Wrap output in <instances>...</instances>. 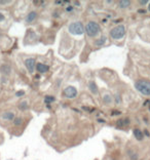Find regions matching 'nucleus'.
<instances>
[{"instance_id":"2eb2a0df","label":"nucleus","mask_w":150,"mask_h":160,"mask_svg":"<svg viewBox=\"0 0 150 160\" xmlns=\"http://www.w3.org/2000/svg\"><path fill=\"white\" fill-rule=\"evenodd\" d=\"M118 5L120 8H126V7H128L131 5V1H128V0H120L118 2Z\"/></svg>"},{"instance_id":"6e6552de","label":"nucleus","mask_w":150,"mask_h":160,"mask_svg":"<svg viewBox=\"0 0 150 160\" xmlns=\"http://www.w3.org/2000/svg\"><path fill=\"white\" fill-rule=\"evenodd\" d=\"M0 72L3 74V75H9L10 74V72H11V68H10V66L9 65H7V64H3V65H1L0 66Z\"/></svg>"},{"instance_id":"f3484780","label":"nucleus","mask_w":150,"mask_h":160,"mask_svg":"<svg viewBox=\"0 0 150 160\" xmlns=\"http://www.w3.org/2000/svg\"><path fill=\"white\" fill-rule=\"evenodd\" d=\"M23 121H24V119L22 117H16L13 119V124L16 126H20V125L23 124Z\"/></svg>"},{"instance_id":"4468645a","label":"nucleus","mask_w":150,"mask_h":160,"mask_svg":"<svg viewBox=\"0 0 150 160\" xmlns=\"http://www.w3.org/2000/svg\"><path fill=\"white\" fill-rule=\"evenodd\" d=\"M2 118L5 120L11 121V120L15 119V113H13V112H4V113L2 114Z\"/></svg>"},{"instance_id":"6ab92c4d","label":"nucleus","mask_w":150,"mask_h":160,"mask_svg":"<svg viewBox=\"0 0 150 160\" xmlns=\"http://www.w3.org/2000/svg\"><path fill=\"white\" fill-rule=\"evenodd\" d=\"M55 97H53V96H47L45 98H44V103L45 104H51V103H53L55 102Z\"/></svg>"},{"instance_id":"5701e85b","label":"nucleus","mask_w":150,"mask_h":160,"mask_svg":"<svg viewBox=\"0 0 150 160\" xmlns=\"http://www.w3.org/2000/svg\"><path fill=\"white\" fill-rule=\"evenodd\" d=\"M139 3H140V5H145V4H147L148 3V1L147 0H144V1H142L141 0V1H139Z\"/></svg>"},{"instance_id":"f8f14e48","label":"nucleus","mask_w":150,"mask_h":160,"mask_svg":"<svg viewBox=\"0 0 150 160\" xmlns=\"http://www.w3.org/2000/svg\"><path fill=\"white\" fill-rule=\"evenodd\" d=\"M131 123L130 119L128 118H124V119H119L117 121V127H120V128H124V126H128Z\"/></svg>"},{"instance_id":"4be33fe9","label":"nucleus","mask_w":150,"mask_h":160,"mask_svg":"<svg viewBox=\"0 0 150 160\" xmlns=\"http://www.w3.org/2000/svg\"><path fill=\"white\" fill-rule=\"evenodd\" d=\"M4 20H5L4 14H3V13L0 12V22H3V21H4Z\"/></svg>"},{"instance_id":"423d86ee","label":"nucleus","mask_w":150,"mask_h":160,"mask_svg":"<svg viewBox=\"0 0 150 160\" xmlns=\"http://www.w3.org/2000/svg\"><path fill=\"white\" fill-rule=\"evenodd\" d=\"M25 66H26V68L28 69V71L30 72V73H33L34 70H35V68H36L35 59H33V58L27 59V60L25 61Z\"/></svg>"},{"instance_id":"ddd939ff","label":"nucleus","mask_w":150,"mask_h":160,"mask_svg":"<svg viewBox=\"0 0 150 160\" xmlns=\"http://www.w3.org/2000/svg\"><path fill=\"white\" fill-rule=\"evenodd\" d=\"M88 87H90V90L92 91V93H94V94H98V93H99V89H98V86H97V84H96V82L91 81V82L88 83Z\"/></svg>"},{"instance_id":"393cba45","label":"nucleus","mask_w":150,"mask_h":160,"mask_svg":"<svg viewBox=\"0 0 150 160\" xmlns=\"http://www.w3.org/2000/svg\"><path fill=\"white\" fill-rule=\"evenodd\" d=\"M119 114H120V112H119V111H113L112 115H119Z\"/></svg>"},{"instance_id":"cd10ccee","label":"nucleus","mask_w":150,"mask_h":160,"mask_svg":"<svg viewBox=\"0 0 150 160\" xmlns=\"http://www.w3.org/2000/svg\"><path fill=\"white\" fill-rule=\"evenodd\" d=\"M148 9H149V11H150V3H149V5H148Z\"/></svg>"},{"instance_id":"a211bd4d","label":"nucleus","mask_w":150,"mask_h":160,"mask_svg":"<svg viewBox=\"0 0 150 160\" xmlns=\"http://www.w3.org/2000/svg\"><path fill=\"white\" fill-rule=\"evenodd\" d=\"M19 108H20V110H22V111L27 110L28 109V102H27V101H23V102H21L20 105H19Z\"/></svg>"},{"instance_id":"412c9836","label":"nucleus","mask_w":150,"mask_h":160,"mask_svg":"<svg viewBox=\"0 0 150 160\" xmlns=\"http://www.w3.org/2000/svg\"><path fill=\"white\" fill-rule=\"evenodd\" d=\"M25 94V91L24 90H20V91H17L16 92V97H19V98H20V97H22V96H24Z\"/></svg>"},{"instance_id":"0eeeda50","label":"nucleus","mask_w":150,"mask_h":160,"mask_svg":"<svg viewBox=\"0 0 150 160\" xmlns=\"http://www.w3.org/2000/svg\"><path fill=\"white\" fill-rule=\"evenodd\" d=\"M36 70L39 73H47V72H49V67L45 64H42V63H38V64H36Z\"/></svg>"},{"instance_id":"f03ea898","label":"nucleus","mask_w":150,"mask_h":160,"mask_svg":"<svg viewBox=\"0 0 150 160\" xmlns=\"http://www.w3.org/2000/svg\"><path fill=\"white\" fill-rule=\"evenodd\" d=\"M85 32L90 37H96L101 32L100 25L96 22H88L85 26Z\"/></svg>"},{"instance_id":"20e7f679","label":"nucleus","mask_w":150,"mask_h":160,"mask_svg":"<svg viewBox=\"0 0 150 160\" xmlns=\"http://www.w3.org/2000/svg\"><path fill=\"white\" fill-rule=\"evenodd\" d=\"M124 35H126V28L122 25H118V26L114 27L110 31V36L113 39H122Z\"/></svg>"},{"instance_id":"39448f33","label":"nucleus","mask_w":150,"mask_h":160,"mask_svg":"<svg viewBox=\"0 0 150 160\" xmlns=\"http://www.w3.org/2000/svg\"><path fill=\"white\" fill-rule=\"evenodd\" d=\"M64 96L68 99H74L77 97V89L75 88L74 86H67L66 88L64 89Z\"/></svg>"},{"instance_id":"1a4fd4ad","label":"nucleus","mask_w":150,"mask_h":160,"mask_svg":"<svg viewBox=\"0 0 150 160\" xmlns=\"http://www.w3.org/2000/svg\"><path fill=\"white\" fill-rule=\"evenodd\" d=\"M133 133H134V137L136 138V140L137 141H142L144 139V133L141 129L135 128L134 130H133Z\"/></svg>"},{"instance_id":"dca6fc26","label":"nucleus","mask_w":150,"mask_h":160,"mask_svg":"<svg viewBox=\"0 0 150 160\" xmlns=\"http://www.w3.org/2000/svg\"><path fill=\"white\" fill-rule=\"evenodd\" d=\"M105 42H106V37H105V36H102L101 38H99L98 40H96V44H97L98 46L104 45L105 44Z\"/></svg>"},{"instance_id":"a878e982","label":"nucleus","mask_w":150,"mask_h":160,"mask_svg":"<svg viewBox=\"0 0 150 160\" xmlns=\"http://www.w3.org/2000/svg\"><path fill=\"white\" fill-rule=\"evenodd\" d=\"M72 8H73V7L70 5V6H68V7H67V11H71V10H72Z\"/></svg>"},{"instance_id":"f257e3e1","label":"nucleus","mask_w":150,"mask_h":160,"mask_svg":"<svg viewBox=\"0 0 150 160\" xmlns=\"http://www.w3.org/2000/svg\"><path fill=\"white\" fill-rule=\"evenodd\" d=\"M135 88L144 96H150V81L140 79L135 82Z\"/></svg>"},{"instance_id":"b1692460","label":"nucleus","mask_w":150,"mask_h":160,"mask_svg":"<svg viewBox=\"0 0 150 160\" xmlns=\"http://www.w3.org/2000/svg\"><path fill=\"white\" fill-rule=\"evenodd\" d=\"M116 103H117V104H118V103H120V98H119L118 94L116 96Z\"/></svg>"},{"instance_id":"bb28decb","label":"nucleus","mask_w":150,"mask_h":160,"mask_svg":"<svg viewBox=\"0 0 150 160\" xmlns=\"http://www.w3.org/2000/svg\"><path fill=\"white\" fill-rule=\"evenodd\" d=\"M138 12H139V13H144V12H145V10H144V9H139V11H138Z\"/></svg>"},{"instance_id":"7ed1b4c3","label":"nucleus","mask_w":150,"mask_h":160,"mask_svg":"<svg viewBox=\"0 0 150 160\" xmlns=\"http://www.w3.org/2000/svg\"><path fill=\"white\" fill-rule=\"evenodd\" d=\"M68 30L73 35H82L84 33V27L81 22L71 23L68 27Z\"/></svg>"},{"instance_id":"9d476101","label":"nucleus","mask_w":150,"mask_h":160,"mask_svg":"<svg viewBox=\"0 0 150 160\" xmlns=\"http://www.w3.org/2000/svg\"><path fill=\"white\" fill-rule=\"evenodd\" d=\"M102 101H103V103L105 105L109 106V105H111V103L113 102V97L111 96L110 93H105L103 96V98H102Z\"/></svg>"},{"instance_id":"aec40b11","label":"nucleus","mask_w":150,"mask_h":160,"mask_svg":"<svg viewBox=\"0 0 150 160\" xmlns=\"http://www.w3.org/2000/svg\"><path fill=\"white\" fill-rule=\"evenodd\" d=\"M11 3V1H7V0H0V5H6Z\"/></svg>"},{"instance_id":"9b49d317","label":"nucleus","mask_w":150,"mask_h":160,"mask_svg":"<svg viewBox=\"0 0 150 160\" xmlns=\"http://www.w3.org/2000/svg\"><path fill=\"white\" fill-rule=\"evenodd\" d=\"M36 18H37V12H36V11H31V12H29L28 16L26 17V22L28 23V24H30V23L34 22V21L36 20Z\"/></svg>"}]
</instances>
